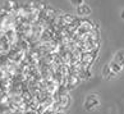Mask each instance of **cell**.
Returning <instances> with one entry per match:
<instances>
[{"label": "cell", "mask_w": 124, "mask_h": 114, "mask_svg": "<svg viewBox=\"0 0 124 114\" xmlns=\"http://www.w3.org/2000/svg\"><path fill=\"white\" fill-rule=\"evenodd\" d=\"M102 74H104V77H106V78H114V77L116 76L111 69H110L109 64H108V65H105V67L102 68Z\"/></svg>", "instance_id": "3"}, {"label": "cell", "mask_w": 124, "mask_h": 114, "mask_svg": "<svg viewBox=\"0 0 124 114\" xmlns=\"http://www.w3.org/2000/svg\"><path fill=\"white\" fill-rule=\"evenodd\" d=\"M26 114H37V113H35V112H27Z\"/></svg>", "instance_id": "10"}, {"label": "cell", "mask_w": 124, "mask_h": 114, "mask_svg": "<svg viewBox=\"0 0 124 114\" xmlns=\"http://www.w3.org/2000/svg\"><path fill=\"white\" fill-rule=\"evenodd\" d=\"M1 96H3V90H1V87H0V99H1Z\"/></svg>", "instance_id": "9"}, {"label": "cell", "mask_w": 124, "mask_h": 114, "mask_svg": "<svg viewBox=\"0 0 124 114\" xmlns=\"http://www.w3.org/2000/svg\"><path fill=\"white\" fill-rule=\"evenodd\" d=\"M114 60H115L119 65L124 67V51H118L114 57Z\"/></svg>", "instance_id": "4"}, {"label": "cell", "mask_w": 124, "mask_h": 114, "mask_svg": "<svg viewBox=\"0 0 124 114\" xmlns=\"http://www.w3.org/2000/svg\"><path fill=\"white\" fill-rule=\"evenodd\" d=\"M54 114H64V113H62V112H56V113H54Z\"/></svg>", "instance_id": "11"}, {"label": "cell", "mask_w": 124, "mask_h": 114, "mask_svg": "<svg viewBox=\"0 0 124 114\" xmlns=\"http://www.w3.org/2000/svg\"><path fill=\"white\" fill-rule=\"evenodd\" d=\"M99 105H100V100H99V98L96 96V95H90V96L86 98V101H85L86 110L92 112V110H95V109L97 108Z\"/></svg>", "instance_id": "1"}, {"label": "cell", "mask_w": 124, "mask_h": 114, "mask_svg": "<svg viewBox=\"0 0 124 114\" xmlns=\"http://www.w3.org/2000/svg\"><path fill=\"white\" fill-rule=\"evenodd\" d=\"M109 67H110V69H111V71H113L115 74H116V73H120V71H122V68H123L122 65H119L115 60H113L111 63H110Z\"/></svg>", "instance_id": "5"}, {"label": "cell", "mask_w": 124, "mask_h": 114, "mask_svg": "<svg viewBox=\"0 0 124 114\" xmlns=\"http://www.w3.org/2000/svg\"><path fill=\"white\" fill-rule=\"evenodd\" d=\"M77 13L79 16H88L91 13V8L87 4H82V5L77 7Z\"/></svg>", "instance_id": "2"}, {"label": "cell", "mask_w": 124, "mask_h": 114, "mask_svg": "<svg viewBox=\"0 0 124 114\" xmlns=\"http://www.w3.org/2000/svg\"><path fill=\"white\" fill-rule=\"evenodd\" d=\"M70 1H72V4H74L76 7H79V5H82V4H85L83 0H70Z\"/></svg>", "instance_id": "7"}, {"label": "cell", "mask_w": 124, "mask_h": 114, "mask_svg": "<svg viewBox=\"0 0 124 114\" xmlns=\"http://www.w3.org/2000/svg\"><path fill=\"white\" fill-rule=\"evenodd\" d=\"M5 7L9 9V10H12L13 8L17 7V1H16V0H8L7 4H5Z\"/></svg>", "instance_id": "6"}, {"label": "cell", "mask_w": 124, "mask_h": 114, "mask_svg": "<svg viewBox=\"0 0 124 114\" xmlns=\"http://www.w3.org/2000/svg\"><path fill=\"white\" fill-rule=\"evenodd\" d=\"M120 18H122V19H124V9H123L122 13H120Z\"/></svg>", "instance_id": "8"}]
</instances>
